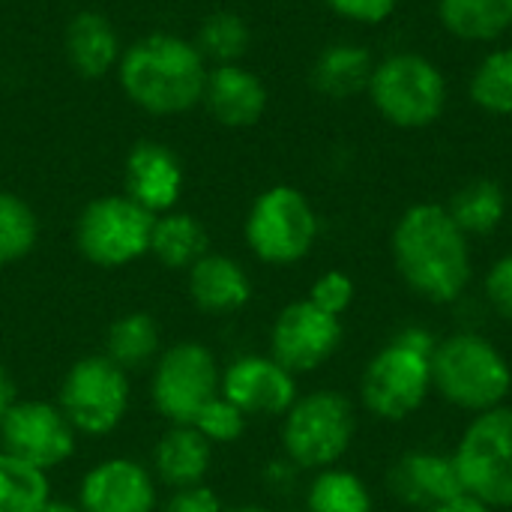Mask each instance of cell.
I'll return each instance as SVG.
<instances>
[{
  "label": "cell",
  "instance_id": "cell-24",
  "mask_svg": "<svg viewBox=\"0 0 512 512\" xmlns=\"http://www.w3.org/2000/svg\"><path fill=\"white\" fill-rule=\"evenodd\" d=\"M438 21L462 42H498L512 30V0H438Z\"/></svg>",
  "mask_w": 512,
  "mask_h": 512
},
{
  "label": "cell",
  "instance_id": "cell-8",
  "mask_svg": "<svg viewBox=\"0 0 512 512\" xmlns=\"http://www.w3.org/2000/svg\"><path fill=\"white\" fill-rule=\"evenodd\" d=\"M453 462L471 498L492 510H512V405L471 417Z\"/></svg>",
  "mask_w": 512,
  "mask_h": 512
},
{
  "label": "cell",
  "instance_id": "cell-25",
  "mask_svg": "<svg viewBox=\"0 0 512 512\" xmlns=\"http://www.w3.org/2000/svg\"><path fill=\"white\" fill-rule=\"evenodd\" d=\"M162 354L159 324L150 312H126L111 321L105 333V357L117 363L126 375L138 372Z\"/></svg>",
  "mask_w": 512,
  "mask_h": 512
},
{
  "label": "cell",
  "instance_id": "cell-5",
  "mask_svg": "<svg viewBox=\"0 0 512 512\" xmlns=\"http://www.w3.org/2000/svg\"><path fill=\"white\" fill-rule=\"evenodd\" d=\"M366 96L396 129H426L438 123L450 102L444 69L417 51H396L375 60Z\"/></svg>",
  "mask_w": 512,
  "mask_h": 512
},
{
  "label": "cell",
  "instance_id": "cell-11",
  "mask_svg": "<svg viewBox=\"0 0 512 512\" xmlns=\"http://www.w3.org/2000/svg\"><path fill=\"white\" fill-rule=\"evenodd\" d=\"M222 393V366L201 342H174L153 363L150 399L171 426H192L201 408Z\"/></svg>",
  "mask_w": 512,
  "mask_h": 512
},
{
  "label": "cell",
  "instance_id": "cell-33",
  "mask_svg": "<svg viewBox=\"0 0 512 512\" xmlns=\"http://www.w3.org/2000/svg\"><path fill=\"white\" fill-rule=\"evenodd\" d=\"M354 294H357V288H354V279H351L348 273H342V270H327V273H321V276L312 282L306 300H312L318 309H324V312L342 318V315L351 309Z\"/></svg>",
  "mask_w": 512,
  "mask_h": 512
},
{
  "label": "cell",
  "instance_id": "cell-19",
  "mask_svg": "<svg viewBox=\"0 0 512 512\" xmlns=\"http://www.w3.org/2000/svg\"><path fill=\"white\" fill-rule=\"evenodd\" d=\"M123 48L117 24L99 9H81L63 27V57L78 78L99 81L117 72Z\"/></svg>",
  "mask_w": 512,
  "mask_h": 512
},
{
  "label": "cell",
  "instance_id": "cell-13",
  "mask_svg": "<svg viewBox=\"0 0 512 512\" xmlns=\"http://www.w3.org/2000/svg\"><path fill=\"white\" fill-rule=\"evenodd\" d=\"M342 318L318 309L312 300L288 303L270 327V357L291 375H309L330 363L342 348Z\"/></svg>",
  "mask_w": 512,
  "mask_h": 512
},
{
  "label": "cell",
  "instance_id": "cell-12",
  "mask_svg": "<svg viewBox=\"0 0 512 512\" xmlns=\"http://www.w3.org/2000/svg\"><path fill=\"white\" fill-rule=\"evenodd\" d=\"M78 432L63 411L42 399H18L0 420V450L39 468L54 471L72 459Z\"/></svg>",
  "mask_w": 512,
  "mask_h": 512
},
{
  "label": "cell",
  "instance_id": "cell-17",
  "mask_svg": "<svg viewBox=\"0 0 512 512\" xmlns=\"http://www.w3.org/2000/svg\"><path fill=\"white\" fill-rule=\"evenodd\" d=\"M270 105L264 78L246 63H222L207 69L201 108L225 129H249L261 123Z\"/></svg>",
  "mask_w": 512,
  "mask_h": 512
},
{
  "label": "cell",
  "instance_id": "cell-26",
  "mask_svg": "<svg viewBox=\"0 0 512 512\" xmlns=\"http://www.w3.org/2000/svg\"><path fill=\"white\" fill-rule=\"evenodd\" d=\"M447 210L468 237H489L507 219V192L498 180L477 177L450 198Z\"/></svg>",
  "mask_w": 512,
  "mask_h": 512
},
{
  "label": "cell",
  "instance_id": "cell-28",
  "mask_svg": "<svg viewBox=\"0 0 512 512\" xmlns=\"http://www.w3.org/2000/svg\"><path fill=\"white\" fill-rule=\"evenodd\" d=\"M306 512H375V498L354 471L324 468L306 489Z\"/></svg>",
  "mask_w": 512,
  "mask_h": 512
},
{
  "label": "cell",
  "instance_id": "cell-36",
  "mask_svg": "<svg viewBox=\"0 0 512 512\" xmlns=\"http://www.w3.org/2000/svg\"><path fill=\"white\" fill-rule=\"evenodd\" d=\"M162 512H225L219 495L207 486H192V489H180L171 492V498L165 501Z\"/></svg>",
  "mask_w": 512,
  "mask_h": 512
},
{
  "label": "cell",
  "instance_id": "cell-21",
  "mask_svg": "<svg viewBox=\"0 0 512 512\" xmlns=\"http://www.w3.org/2000/svg\"><path fill=\"white\" fill-rule=\"evenodd\" d=\"M213 462V444L195 426H171L159 435L153 447V474L156 483L171 492L204 486V477Z\"/></svg>",
  "mask_w": 512,
  "mask_h": 512
},
{
  "label": "cell",
  "instance_id": "cell-2",
  "mask_svg": "<svg viewBox=\"0 0 512 512\" xmlns=\"http://www.w3.org/2000/svg\"><path fill=\"white\" fill-rule=\"evenodd\" d=\"M207 60L189 36L153 30L123 48L117 84L123 96L150 117H180L201 105Z\"/></svg>",
  "mask_w": 512,
  "mask_h": 512
},
{
  "label": "cell",
  "instance_id": "cell-18",
  "mask_svg": "<svg viewBox=\"0 0 512 512\" xmlns=\"http://www.w3.org/2000/svg\"><path fill=\"white\" fill-rule=\"evenodd\" d=\"M387 489L402 507L423 512L465 492L453 453L438 450H408L399 456L390 465Z\"/></svg>",
  "mask_w": 512,
  "mask_h": 512
},
{
  "label": "cell",
  "instance_id": "cell-38",
  "mask_svg": "<svg viewBox=\"0 0 512 512\" xmlns=\"http://www.w3.org/2000/svg\"><path fill=\"white\" fill-rule=\"evenodd\" d=\"M18 402V387H15V378L9 375V369L0 363V420L9 414V408Z\"/></svg>",
  "mask_w": 512,
  "mask_h": 512
},
{
  "label": "cell",
  "instance_id": "cell-40",
  "mask_svg": "<svg viewBox=\"0 0 512 512\" xmlns=\"http://www.w3.org/2000/svg\"><path fill=\"white\" fill-rule=\"evenodd\" d=\"M225 512H273V510H267V507H258V504H246V507H234V510H225Z\"/></svg>",
  "mask_w": 512,
  "mask_h": 512
},
{
  "label": "cell",
  "instance_id": "cell-27",
  "mask_svg": "<svg viewBox=\"0 0 512 512\" xmlns=\"http://www.w3.org/2000/svg\"><path fill=\"white\" fill-rule=\"evenodd\" d=\"M195 48L207 60V66L222 63H243L252 45V27L249 21L234 9H213L201 18L195 33Z\"/></svg>",
  "mask_w": 512,
  "mask_h": 512
},
{
  "label": "cell",
  "instance_id": "cell-15",
  "mask_svg": "<svg viewBox=\"0 0 512 512\" xmlns=\"http://www.w3.org/2000/svg\"><path fill=\"white\" fill-rule=\"evenodd\" d=\"M186 186V168L174 147L141 138L129 147L123 162V195L150 210L153 216L177 210Z\"/></svg>",
  "mask_w": 512,
  "mask_h": 512
},
{
  "label": "cell",
  "instance_id": "cell-31",
  "mask_svg": "<svg viewBox=\"0 0 512 512\" xmlns=\"http://www.w3.org/2000/svg\"><path fill=\"white\" fill-rule=\"evenodd\" d=\"M39 243V216L18 192L0 189V267L24 261Z\"/></svg>",
  "mask_w": 512,
  "mask_h": 512
},
{
  "label": "cell",
  "instance_id": "cell-37",
  "mask_svg": "<svg viewBox=\"0 0 512 512\" xmlns=\"http://www.w3.org/2000/svg\"><path fill=\"white\" fill-rule=\"evenodd\" d=\"M426 512H495L492 507H486L483 501H477V498H471L468 492H462V495H456V498H450V501H444V504H438V507H432V510Z\"/></svg>",
  "mask_w": 512,
  "mask_h": 512
},
{
  "label": "cell",
  "instance_id": "cell-23",
  "mask_svg": "<svg viewBox=\"0 0 512 512\" xmlns=\"http://www.w3.org/2000/svg\"><path fill=\"white\" fill-rule=\"evenodd\" d=\"M210 252V234L204 222L183 210H168L153 219L150 255L168 270H189Z\"/></svg>",
  "mask_w": 512,
  "mask_h": 512
},
{
  "label": "cell",
  "instance_id": "cell-29",
  "mask_svg": "<svg viewBox=\"0 0 512 512\" xmlns=\"http://www.w3.org/2000/svg\"><path fill=\"white\" fill-rule=\"evenodd\" d=\"M471 102L492 114V117H512V45L492 48L480 57L468 81Z\"/></svg>",
  "mask_w": 512,
  "mask_h": 512
},
{
  "label": "cell",
  "instance_id": "cell-9",
  "mask_svg": "<svg viewBox=\"0 0 512 512\" xmlns=\"http://www.w3.org/2000/svg\"><path fill=\"white\" fill-rule=\"evenodd\" d=\"M153 213L123 192L87 201L75 219V249L84 261L102 270L129 267L150 255Z\"/></svg>",
  "mask_w": 512,
  "mask_h": 512
},
{
  "label": "cell",
  "instance_id": "cell-14",
  "mask_svg": "<svg viewBox=\"0 0 512 512\" xmlns=\"http://www.w3.org/2000/svg\"><path fill=\"white\" fill-rule=\"evenodd\" d=\"M222 396L246 417H285L300 393L297 375L270 354H246L222 369Z\"/></svg>",
  "mask_w": 512,
  "mask_h": 512
},
{
  "label": "cell",
  "instance_id": "cell-22",
  "mask_svg": "<svg viewBox=\"0 0 512 512\" xmlns=\"http://www.w3.org/2000/svg\"><path fill=\"white\" fill-rule=\"evenodd\" d=\"M375 69V57L360 42H330L312 63V87L327 99H354L366 93Z\"/></svg>",
  "mask_w": 512,
  "mask_h": 512
},
{
  "label": "cell",
  "instance_id": "cell-20",
  "mask_svg": "<svg viewBox=\"0 0 512 512\" xmlns=\"http://www.w3.org/2000/svg\"><path fill=\"white\" fill-rule=\"evenodd\" d=\"M186 288L192 303L207 315H231L252 300V276L225 252H207L192 264L186 270Z\"/></svg>",
  "mask_w": 512,
  "mask_h": 512
},
{
  "label": "cell",
  "instance_id": "cell-7",
  "mask_svg": "<svg viewBox=\"0 0 512 512\" xmlns=\"http://www.w3.org/2000/svg\"><path fill=\"white\" fill-rule=\"evenodd\" d=\"M318 213L306 192L288 183L264 189L243 222L249 252L270 267H291L309 258L318 243Z\"/></svg>",
  "mask_w": 512,
  "mask_h": 512
},
{
  "label": "cell",
  "instance_id": "cell-10",
  "mask_svg": "<svg viewBox=\"0 0 512 512\" xmlns=\"http://www.w3.org/2000/svg\"><path fill=\"white\" fill-rule=\"evenodd\" d=\"M129 402V375L105 354L75 360L60 381L57 396V408L72 423V429L90 438L111 435L126 420Z\"/></svg>",
  "mask_w": 512,
  "mask_h": 512
},
{
  "label": "cell",
  "instance_id": "cell-35",
  "mask_svg": "<svg viewBox=\"0 0 512 512\" xmlns=\"http://www.w3.org/2000/svg\"><path fill=\"white\" fill-rule=\"evenodd\" d=\"M324 3L339 18L363 27H378L399 9V0H324Z\"/></svg>",
  "mask_w": 512,
  "mask_h": 512
},
{
  "label": "cell",
  "instance_id": "cell-39",
  "mask_svg": "<svg viewBox=\"0 0 512 512\" xmlns=\"http://www.w3.org/2000/svg\"><path fill=\"white\" fill-rule=\"evenodd\" d=\"M39 512H84V510H81L78 504H69V501H54V498H51V501H48V504H45V507H42Z\"/></svg>",
  "mask_w": 512,
  "mask_h": 512
},
{
  "label": "cell",
  "instance_id": "cell-1",
  "mask_svg": "<svg viewBox=\"0 0 512 512\" xmlns=\"http://www.w3.org/2000/svg\"><path fill=\"white\" fill-rule=\"evenodd\" d=\"M390 255L399 279L435 306L459 303L474 276L471 237L438 201H417L396 219Z\"/></svg>",
  "mask_w": 512,
  "mask_h": 512
},
{
  "label": "cell",
  "instance_id": "cell-32",
  "mask_svg": "<svg viewBox=\"0 0 512 512\" xmlns=\"http://www.w3.org/2000/svg\"><path fill=\"white\" fill-rule=\"evenodd\" d=\"M246 423H249V417L219 393L216 399H210L201 408V414L195 417L192 426L216 447V444H234V441H240L243 432H246Z\"/></svg>",
  "mask_w": 512,
  "mask_h": 512
},
{
  "label": "cell",
  "instance_id": "cell-30",
  "mask_svg": "<svg viewBox=\"0 0 512 512\" xmlns=\"http://www.w3.org/2000/svg\"><path fill=\"white\" fill-rule=\"evenodd\" d=\"M48 501V474L0 450V512H39Z\"/></svg>",
  "mask_w": 512,
  "mask_h": 512
},
{
  "label": "cell",
  "instance_id": "cell-4",
  "mask_svg": "<svg viewBox=\"0 0 512 512\" xmlns=\"http://www.w3.org/2000/svg\"><path fill=\"white\" fill-rule=\"evenodd\" d=\"M432 390L471 417L507 405L512 366L507 354L477 330H456L438 339L432 354Z\"/></svg>",
  "mask_w": 512,
  "mask_h": 512
},
{
  "label": "cell",
  "instance_id": "cell-16",
  "mask_svg": "<svg viewBox=\"0 0 512 512\" xmlns=\"http://www.w3.org/2000/svg\"><path fill=\"white\" fill-rule=\"evenodd\" d=\"M156 501V477L126 456L93 465L78 486V507L84 512H153Z\"/></svg>",
  "mask_w": 512,
  "mask_h": 512
},
{
  "label": "cell",
  "instance_id": "cell-34",
  "mask_svg": "<svg viewBox=\"0 0 512 512\" xmlns=\"http://www.w3.org/2000/svg\"><path fill=\"white\" fill-rule=\"evenodd\" d=\"M483 297L498 318L512 324V252L501 255L489 267V273L483 279Z\"/></svg>",
  "mask_w": 512,
  "mask_h": 512
},
{
  "label": "cell",
  "instance_id": "cell-6",
  "mask_svg": "<svg viewBox=\"0 0 512 512\" xmlns=\"http://www.w3.org/2000/svg\"><path fill=\"white\" fill-rule=\"evenodd\" d=\"M357 435V408L339 390H312L282 417V450L297 471L336 468Z\"/></svg>",
  "mask_w": 512,
  "mask_h": 512
},
{
  "label": "cell",
  "instance_id": "cell-3",
  "mask_svg": "<svg viewBox=\"0 0 512 512\" xmlns=\"http://www.w3.org/2000/svg\"><path fill=\"white\" fill-rule=\"evenodd\" d=\"M438 336L426 327H402L387 345H381L360 375L363 408L384 423H402L414 417L432 390V354Z\"/></svg>",
  "mask_w": 512,
  "mask_h": 512
}]
</instances>
